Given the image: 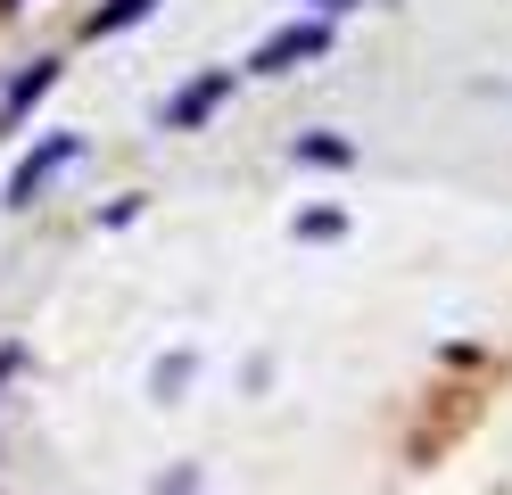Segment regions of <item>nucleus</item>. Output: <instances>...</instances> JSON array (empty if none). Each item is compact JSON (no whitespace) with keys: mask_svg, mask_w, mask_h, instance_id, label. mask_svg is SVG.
I'll use <instances>...</instances> for the list:
<instances>
[{"mask_svg":"<svg viewBox=\"0 0 512 495\" xmlns=\"http://www.w3.org/2000/svg\"><path fill=\"white\" fill-rule=\"evenodd\" d=\"M75 157H83V141H75V132H50L42 149H25V165L9 174V190H0V198H9V207H34V198H42V182H50V174H67Z\"/></svg>","mask_w":512,"mask_h":495,"instance_id":"obj_1","label":"nucleus"},{"mask_svg":"<svg viewBox=\"0 0 512 495\" xmlns=\"http://www.w3.org/2000/svg\"><path fill=\"white\" fill-rule=\"evenodd\" d=\"M323 50H331V25H290V33L248 50V75H290L298 58H323Z\"/></svg>","mask_w":512,"mask_h":495,"instance_id":"obj_2","label":"nucleus"},{"mask_svg":"<svg viewBox=\"0 0 512 495\" xmlns=\"http://www.w3.org/2000/svg\"><path fill=\"white\" fill-rule=\"evenodd\" d=\"M223 99H232V75H190L174 99H166V132H190V124H207Z\"/></svg>","mask_w":512,"mask_h":495,"instance_id":"obj_3","label":"nucleus"},{"mask_svg":"<svg viewBox=\"0 0 512 495\" xmlns=\"http://www.w3.org/2000/svg\"><path fill=\"white\" fill-rule=\"evenodd\" d=\"M50 83H58V58H34V66H25V75L9 83V99H0V124H17V116L34 108V99H42Z\"/></svg>","mask_w":512,"mask_h":495,"instance_id":"obj_4","label":"nucleus"},{"mask_svg":"<svg viewBox=\"0 0 512 495\" xmlns=\"http://www.w3.org/2000/svg\"><path fill=\"white\" fill-rule=\"evenodd\" d=\"M149 9H157V0H108V9L91 17L83 33H91V42H108V33H124V25H133V17H149Z\"/></svg>","mask_w":512,"mask_h":495,"instance_id":"obj_5","label":"nucleus"},{"mask_svg":"<svg viewBox=\"0 0 512 495\" xmlns=\"http://www.w3.org/2000/svg\"><path fill=\"white\" fill-rule=\"evenodd\" d=\"M298 157H306V165H356V141H339V132H306Z\"/></svg>","mask_w":512,"mask_h":495,"instance_id":"obj_6","label":"nucleus"},{"mask_svg":"<svg viewBox=\"0 0 512 495\" xmlns=\"http://www.w3.org/2000/svg\"><path fill=\"white\" fill-rule=\"evenodd\" d=\"M331 231H347V215H339V207H314V215H298V240H331Z\"/></svg>","mask_w":512,"mask_h":495,"instance_id":"obj_7","label":"nucleus"},{"mask_svg":"<svg viewBox=\"0 0 512 495\" xmlns=\"http://www.w3.org/2000/svg\"><path fill=\"white\" fill-rule=\"evenodd\" d=\"M17 372H25V347H0V388H9Z\"/></svg>","mask_w":512,"mask_h":495,"instance_id":"obj_8","label":"nucleus"},{"mask_svg":"<svg viewBox=\"0 0 512 495\" xmlns=\"http://www.w3.org/2000/svg\"><path fill=\"white\" fill-rule=\"evenodd\" d=\"M323 17H347V9H372V0H314Z\"/></svg>","mask_w":512,"mask_h":495,"instance_id":"obj_9","label":"nucleus"}]
</instances>
